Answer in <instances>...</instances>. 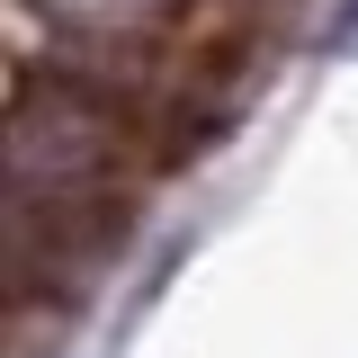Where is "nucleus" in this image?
Here are the masks:
<instances>
[{"label":"nucleus","instance_id":"obj_2","mask_svg":"<svg viewBox=\"0 0 358 358\" xmlns=\"http://www.w3.org/2000/svg\"><path fill=\"white\" fill-rule=\"evenodd\" d=\"M331 45H358V0L341 9V27H331Z\"/></svg>","mask_w":358,"mask_h":358},{"label":"nucleus","instance_id":"obj_1","mask_svg":"<svg viewBox=\"0 0 358 358\" xmlns=\"http://www.w3.org/2000/svg\"><path fill=\"white\" fill-rule=\"evenodd\" d=\"M108 162H117V117L90 90H18V117H9V188H18V215L81 206Z\"/></svg>","mask_w":358,"mask_h":358}]
</instances>
